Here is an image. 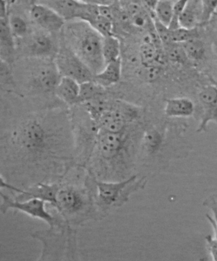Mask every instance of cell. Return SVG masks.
I'll use <instances>...</instances> for the list:
<instances>
[{"mask_svg": "<svg viewBox=\"0 0 217 261\" xmlns=\"http://www.w3.org/2000/svg\"><path fill=\"white\" fill-rule=\"evenodd\" d=\"M64 27L66 45L97 74L105 67L102 51L103 37L87 22L75 20Z\"/></svg>", "mask_w": 217, "mask_h": 261, "instance_id": "1", "label": "cell"}, {"mask_svg": "<svg viewBox=\"0 0 217 261\" xmlns=\"http://www.w3.org/2000/svg\"><path fill=\"white\" fill-rule=\"evenodd\" d=\"M51 137L39 120H30L12 133L11 141L25 153L41 154L50 149Z\"/></svg>", "mask_w": 217, "mask_h": 261, "instance_id": "2", "label": "cell"}, {"mask_svg": "<svg viewBox=\"0 0 217 261\" xmlns=\"http://www.w3.org/2000/svg\"><path fill=\"white\" fill-rule=\"evenodd\" d=\"M137 176H132L125 180L117 182L96 181L98 199L106 206H118L128 201L133 192L142 188V180L135 183Z\"/></svg>", "mask_w": 217, "mask_h": 261, "instance_id": "3", "label": "cell"}, {"mask_svg": "<svg viewBox=\"0 0 217 261\" xmlns=\"http://www.w3.org/2000/svg\"><path fill=\"white\" fill-rule=\"evenodd\" d=\"M54 61L61 77L74 79L80 84L95 80L94 73L67 45L59 48Z\"/></svg>", "mask_w": 217, "mask_h": 261, "instance_id": "4", "label": "cell"}, {"mask_svg": "<svg viewBox=\"0 0 217 261\" xmlns=\"http://www.w3.org/2000/svg\"><path fill=\"white\" fill-rule=\"evenodd\" d=\"M1 197L3 200L1 206L2 212H6L9 209L17 210L29 216L43 220L51 227L54 226L55 220L45 209V201L44 200L32 197L26 201H13L2 192Z\"/></svg>", "mask_w": 217, "mask_h": 261, "instance_id": "5", "label": "cell"}, {"mask_svg": "<svg viewBox=\"0 0 217 261\" xmlns=\"http://www.w3.org/2000/svg\"><path fill=\"white\" fill-rule=\"evenodd\" d=\"M32 73V84L35 90L44 93L55 92L61 75L54 59H40Z\"/></svg>", "mask_w": 217, "mask_h": 261, "instance_id": "6", "label": "cell"}, {"mask_svg": "<svg viewBox=\"0 0 217 261\" xmlns=\"http://www.w3.org/2000/svg\"><path fill=\"white\" fill-rule=\"evenodd\" d=\"M30 17L35 24L47 33H56L62 30L66 21L59 14L44 5L37 3L29 9Z\"/></svg>", "mask_w": 217, "mask_h": 261, "instance_id": "7", "label": "cell"}, {"mask_svg": "<svg viewBox=\"0 0 217 261\" xmlns=\"http://www.w3.org/2000/svg\"><path fill=\"white\" fill-rule=\"evenodd\" d=\"M59 50L49 33L42 32L33 35L27 42V56L35 59H54Z\"/></svg>", "mask_w": 217, "mask_h": 261, "instance_id": "8", "label": "cell"}, {"mask_svg": "<svg viewBox=\"0 0 217 261\" xmlns=\"http://www.w3.org/2000/svg\"><path fill=\"white\" fill-rule=\"evenodd\" d=\"M123 133H113L100 130L97 134L98 148L103 158L110 161L118 156L125 148Z\"/></svg>", "mask_w": 217, "mask_h": 261, "instance_id": "9", "label": "cell"}, {"mask_svg": "<svg viewBox=\"0 0 217 261\" xmlns=\"http://www.w3.org/2000/svg\"><path fill=\"white\" fill-rule=\"evenodd\" d=\"M57 210L60 213L76 214L84 206V200L79 191L73 188L59 190L57 194Z\"/></svg>", "mask_w": 217, "mask_h": 261, "instance_id": "10", "label": "cell"}, {"mask_svg": "<svg viewBox=\"0 0 217 261\" xmlns=\"http://www.w3.org/2000/svg\"><path fill=\"white\" fill-rule=\"evenodd\" d=\"M38 3L54 10L67 22L77 20L83 4L77 0H38Z\"/></svg>", "mask_w": 217, "mask_h": 261, "instance_id": "11", "label": "cell"}, {"mask_svg": "<svg viewBox=\"0 0 217 261\" xmlns=\"http://www.w3.org/2000/svg\"><path fill=\"white\" fill-rule=\"evenodd\" d=\"M9 17H0V47L2 61L10 64L13 62L16 47L10 28Z\"/></svg>", "mask_w": 217, "mask_h": 261, "instance_id": "12", "label": "cell"}, {"mask_svg": "<svg viewBox=\"0 0 217 261\" xmlns=\"http://www.w3.org/2000/svg\"><path fill=\"white\" fill-rule=\"evenodd\" d=\"M80 84L68 77H61L55 90V95L68 106L79 105Z\"/></svg>", "mask_w": 217, "mask_h": 261, "instance_id": "13", "label": "cell"}, {"mask_svg": "<svg viewBox=\"0 0 217 261\" xmlns=\"http://www.w3.org/2000/svg\"><path fill=\"white\" fill-rule=\"evenodd\" d=\"M194 112L195 105L188 98H173L166 100L165 113L169 118H189Z\"/></svg>", "mask_w": 217, "mask_h": 261, "instance_id": "14", "label": "cell"}, {"mask_svg": "<svg viewBox=\"0 0 217 261\" xmlns=\"http://www.w3.org/2000/svg\"><path fill=\"white\" fill-rule=\"evenodd\" d=\"M122 63L121 57L108 63L103 69L95 75V81L105 88L119 82L122 75Z\"/></svg>", "mask_w": 217, "mask_h": 261, "instance_id": "15", "label": "cell"}, {"mask_svg": "<svg viewBox=\"0 0 217 261\" xmlns=\"http://www.w3.org/2000/svg\"><path fill=\"white\" fill-rule=\"evenodd\" d=\"M201 0H189L179 18L180 27L194 29L201 27Z\"/></svg>", "mask_w": 217, "mask_h": 261, "instance_id": "16", "label": "cell"}, {"mask_svg": "<svg viewBox=\"0 0 217 261\" xmlns=\"http://www.w3.org/2000/svg\"><path fill=\"white\" fill-rule=\"evenodd\" d=\"M161 46L162 45L153 43L142 42L140 47V58L143 66H161L163 64L164 57Z\"/></svg>", "mask_w": 217, "mask_h": 261, "instance_id": "17", "label": "cell"}, {"mask_svg": "<svg viewBox=\"0 0 217 261\" xmlns=\"http://www.w3.org/2000/svg\"><path fill=\"white\" fill-rule=\"evenodd\" d=\"M59 189L56 186H49L40 184L31 189L30 191H21V193L24 196L36 197L44 200L45 202H50L53 206L57 208V194Z\"/></svg>", "mask_w": 217, "mask_h": 261, "instance_id": "18", "label": "cell"}, {"mask_svg": "<svg viewBox=\"0 0 217 261\" xmlns=\"http://www.w3.org/2000/svg\"><path fill=\"white\" fill-rule=\"evenodd\" d=\"M105 87L94 81L80 84L79 103H84L90 100L105 97Z\"/></svg>", "mask_w": 217, "mask_h": 261, "instance_id": "19", "label": "cell"}, {"mask_svg": "<svg viewBox=\"0 0 217 261\" xmlns=\"http://www.w3.org/2000/svg\"><path fill=\"white\" fill-rule=\"evenodd\" d=\"M120 42L114 35L103 39L102 51L105 65L120 58Z\"/></svg>", "mask_w": 217, "mask_h": 261, "instance_id": "20", "label": "cell"}, {"mask_svg": "<svg viewBox=\"0 0 217 261\" xmlns=\"http://www.w3.org/2000/svg\"><path fill=\"white\" fill-rule=\"evenodd\" d=\"M174 3L172 0H159L153 17L165 26L170 27L173 19Z\"/></svg>", "mask_w": 217, "mask_h": 261, "instance_id": "21", "label": "cell"}, {"mask_svg": "<svg viewBox=\"0 0 217 261\" xmlns=\"http://www.w3.org/2000/svg\"><path fill=\"white\" fill-rule=\"evenodd\" d=\"M181 45L190 62H198L204 59L206 54L205 45L200 38L189 40Z\"/></svg>", "mask_w": 217, "mask_h": 261, "instance_id": "22", "label": "cell"}, {"mask_svg": "<svg viewBox=\"0 0 217 261\" xmlns=\"http://www.w3.org/2000/svg\"><path fill=\"white\" fill-rule=\"evenodd\" d=\"M202 115L196 132L198 133H205L210 122L217 125V103L213 105L202 106Z\"/></svg>", "mask_w": 217, "mask_h": 261, "instance_id": "23", "label": "cell"}, {"mask_svg": "<svg viewBox=\"0 0 217 261\" xmlns=\"http://www.w3.org/2000/svg\"><path fill=\"white\" fill-rule=\"evenodd\" d=\"M88 24H89L96 31L99 33L103 37L114 35L113 34L114 23L111 20L101 15L100 12Z\"/></svg>", "mask_w": 217, "mask_h": 261, "instance_id": "24", "label": "cell"}, {"mask_svg": "<svg viewBox=\"0 0 217 261\" xmlns=\"http://www.w3.org/2000/svg\"><path fill=\"white\" fill-rule=\"evenodd\" d=\"M9 25L15 39H23L28 33V26L23 17L18 15H12L9 17Z\"/></svg>", "mask_w": 217, "mask_h": 261, "instance_id": "25", "label": "cell"}, {"mask_svg": "<svg viewBox=\"0 0 217 261\" xmlns=\"http://www.w3.org/2000/svg\"><path fill=\"white\" fill-rule=\"evenodd\" d=\"M171 30V38L173 42L182 44L189 40L200 38L198 27L194 29H186L180 27L177 29Z\"/></svg>", "mask_w": 217, "mask_h": 261, "instance_id": "26", "label": "cell"}, {"mask_svg": "<svg viewBox=\"0 0 217 261\" xmlns=\"http://www.w3.org/2000/svg\"><path fill=\"white\" fill-rule=\"evenodd\" d=\"M217 11V0H201V27L210 21Z\"/></svg>", "mask_w": 217, "mask_h": 261, "instance_id": "27", "label": "cell"}, {"mask_svg": "<svg viewBox=\"0 0 217 261\" xmlns=\"http://www.w3.org/2000/svg\"><path fill=\"white\" fill-rule=\"evenodd\" d=\"M161 72V66H143L138 73L143 80L146 82L152 83L160 77Z\"/></svg>", "mask_w": 217, "mask_h": 261, "instance_id": "28", "label": "cell"}, {"mask_svg": "<svg viewBox=\"0 0 217 261\" xmlns=\"http://www.w3.org/2000/svg\"><path fill=\"white\" fill-rule=\"evenodd\" d=\"M188 2L189 0H176L173 6V19L169 29L175 30L180 27V24H179V18H180L184 9H185Z\"/></svg>", "mask_w": 217, "mask_h": 261, "instance_id": "29", "label": "cell"}, {"mask_svg": "<svg viewBox=\"0 0 217 261\" xmlns=\"http://www.w3.org/2000/svg\"><path fill=\"white\" fill-rule=\"evenodd\" d=\"M206 243L212 260L217 261V237L208 235L206 237Z\"/></svg>", "mask_w": 217, "mask_h": 261, "instance_id": "30", "label": "cell"}, {"mask_svg": "<svg viewBox=\"0 0 217 261\" xmlns=\"http://www.w3.org/2000/svg\"><path fill=\"white\" fill-rule=\"evenodd\" d=\"M208 208L211 210L213 216L207 214L206 217L212 228H213L214 237H217V209L213 206H209Z\"/></svg>", "mask_w": 217, "mask_h": 261, "instance_id": "31", "label": "cell"}, {"mask_svg": "<svg viewBox=\"0 0 217 261\" xmlns=\"http://www.w3.org/2000/svg\"><path fill=\"white\" fill-rule=\"evenodd\" d=\"M159 0H140L141 4L145 7V9L153 16V11Z\"/></svg>", "mask_w": 217, "mask_h": 261, "instance_id": "32", "label": "cell"}, {"mask_svg": "<svg viewBox=\"0 0 217 261\" xmlns=\"http://www.w3.org/2000/svg\"><path fill=\"white\" fill-rule=\"evenodd\" d=\"M203 206L206 207L213 206L217 209V195H213V196H211L208 198L204 200Z\"/></svg>", "mask_w": 217, "mask_h": 261, "instance_id": "33", "label": "cell"}, {"mask_svg": "<svg viewBox=\"0 0 217 261\" xmlns=\"http://www.w3.org/2000/svg\"><path fill=\"white\" fill-rule=\"evenodd\" d=\"M78 2L84 4H95V0H77Z\"/></svg>", "mask_w": 217, "mask_h": 261, "instance_id": "34", "label": "cell"}, {"mask_svg": "<svg viewBox=\"0 0 217 261\" xmlns=\"http://www.w3.org/2000/svg\"><path fill=\"white\" fill-rule=\"evenodd\" d=\"M172 1H173L174 2H176V0H172Z\"/></svg>", "mask_w": 217, "mask_h": 261, "instance_id": "35", "label": "cell"}]
</instances>
